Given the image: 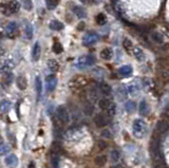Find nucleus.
I'll return each instance as SVG.
<instances>
[{
    "mask_svg": "<svg viewBox=\"0 0 169 168\" xmlns=\"http://www.w3.org/2000/svg\"><path fill=\"white\" fill-rule=\"evenodd\" d=\"M147 132V125L143 119H135L133 123V133L136 138H143Z\"/></svg>",
    "mask_w": 169,
    "mask_h": 168,
    "instance_id": "1",
    "label": "nucleus"
},
{
    "mask_svg": "<svg viewBox=\"0 0 169 168\" xmlns=\"http://www.w3.org/2000/svg\"><path fill=\"white\" fill-rule=\"evenodd\" d=\"M56 116H57V119L63 125L68 124L69 121H70V115H69L68 110L63 106H59L56 109Z\"/></svg>",
    "mask_w": 169,
    "mask_h": 168,
    "instance_id": "2",
    "label": "nucleus"
},
{
    "mask_svg": "<svg viewBox=\"0 0 169 168\" xmlns=\"http://www.w3.org/2000/svg\"><path fill=\"white\" fill-rule=\"evenodd\" d=\"M95 62V58L92 55H86V56H82L78 58L76 61V67L78 69H85L86 67L92 66Z\"/></svg>",
    "mask_w": 169,
    "mask_h": 168,
    "instance_id": "3",
    "label": "nucleus"
},
{
    "mask_svg": "<svg viewBox=\"0 0 169 168\" xmlns=\"http://www.w3.org/2000/svg\"><path fill=\"white\" fill-rule=\"evenodd\" d=\"M99 39V36L96 33H87L84 37H83V42L85 45H92L96 44Z\"/></svg>",
    "mask_w": 169,
    "mask_h": 168,
    "instance_id": "4",
    "label": "nucleus"
},
{
    "mask_svg": "<svg viewBox=\"0 0 169 168\" xmlns=\"http://www.w3.org/2000/svg\"><path fill=\"white\" fill-rule=\"evenodd\" d=\"M94 123L97 127H105L108 124V119L104 114H97L94 117Z\"/></svg>",
    "mask_w": 169,
    "mask_h": 168,
    "instance_id": "5",
    "label": "nucleus"
},
{
    "mask_svg": "<svg viewBox=\"0 0 169 168\" xmlns=\"http://www.w3.org/2000/svg\"><path fill=\"white\" fill-rule=\"evenodd\" d=\"M46 83H47V89H48V91L52 92V91L55 89L56 85H57V80H56V77L54 75H49L47 77V80H46Z\"/></svg>",
    "mask_w": 169,
    "mask_h": 168,
    "instance_id": "6",
    "label": "nucleus"
},
{
    "mask_svg": "<svg viewBox=\"0 0 169 168\" xmlns=\"http://www.w3.org/2000/svg\"><path fill=\"white\" fill-rule=\"evenodd\" d=\"M6 166L10 168H16L18 165V159L15 154H10L6 159Z\"/></svg>",
    "mask_w": 169,
    "mask_h": 168,
    "instance_id": "7",
    "label": "nucleus"
},
{
    "mask_svg": "<svg viewBox=\"0 0 169 168\" xmlns=\"http://www.w3.org/2000/svg\"><path fill=\"white\" fill-rule=\"evenodd\" d=\"M17 28H18L17 23L14 22V21L9 23L8 27H6V34H8L9 37H14V35L17 32Z\"/></svg>",
    "mask_w": 169,
    "mask_h": 168,
    "instance_id": "8",
    "label": "nucleus"
},
{
    "mask_svg": "<svg viewBox=\"0 0 169 168\" xmlns=\"http://www.w3.org/2000/svg\"><path fill=\"white\" fill-rule=\"evenodd\" d=\"M40 54H41V48H40V45L36 42L34 45V48H33V52H32V58L34 61H39L40 58Z\"/></svg>",
    "mask_w": 169,
    "mask_h": 168,
    "instance_id": "9",
    "label": "nucleus"
},
{
    "mask_svg": "<svg viewBox=\"0 0 169 168\" xmlns=\"http://www.w3.org/2000/svg\"><path fill=\"white\" fill-rule=\"evenodd\" d=\"M133 55H134L135 58H136L139 61H145V58H146V56H145L144 51H143V50L141 49V48H139V47L133 48Z\"/></svg>",
    "mask_w": 169,
    "mask_h": 168,
    "instance_id": "10",
    "label": "nucleus"
},
{
    "mask_svg": "<svg viewBox=\"0 0 169 168\" xmlns=\"http://www.w3.org/2000/svg\"><path fill=\"white\" fill-rule=\"evenodd\" d=\"M35 89H36L37 97L39 100L42 93V80L40 78V76H36V78H35Z\"/></svg>",
    "mask_w": 169,
    "mask_h": 168,
    "instance_id": "11",
    "label": "nucleus"
},
{
    "mask_svg": "<svg viewBox=\"0 0 169 168\" xmlns=\"http://www.w3.org/2000/svg\"><path fill=\"white\" fill-rule=\"evenodd\" d=\"M73 12H74V14L77 16L78 18H86L87 17V12H86V10L83 8V6H74Z\"/></svg>",
    "mask_w": 169,
    "mask_h": 168,
    "instance_id": "12",
    "label": "nucleus"
},
{
    "mask_svg": "<svg viewBox=\"0 0 169 168\" xmlns=\"http://www.w3.org/2000/svg\"><path fill=\"white\" fill-rule=\"evenodd\" d=\"M118 72H120V74L122 76H124V77H128V76H130L132 74V68L130 66H123L120 68V70H118Z\"/></svg>",
    "mask_w": 169,
    "mask_h": 168,
    "instance_id": "13",
    "label": "nucleus"
},
{
    "mask_svg": "<svg viewBox=\"0 0 169 168\" xmlns=\"http://www.w3.org/2000/svg\"><path fill=\"white\" fill-rule=\"evenodd\" d=\"M112 56H113V52L110 48H106V49H104L103 51L101 52V57L103 59H105V61H110V59L112 58Z\"/></svg>",
    "mask_w": 169,
    "mask_h": 168,
    "instance_id": "14",
    "label": "nucleus"
},
{
    "mask_svg": "<svg viewBox=\"0 0 169 168\" xmlns=\"http://www.w3.org/2000/svg\"><path fill=\"white\" fill-rule=\"evenodd\" d=\"M111 105H112V103L108 98H102V100H98V106L102 110H106L107 111L111 107Z\"/></svg>",
    "mask_w": 169,
    "mask_h": 168,
    "instance_id": "15",
    "label": "nucleus"
},
{
    "mask_svg": "<svg viewBox=\"0 0 169 168\" xmlns=\"http://www.w3.org/2000/svg\"><path fill=\"white\" fill-rule=\"evenodd\" d=\"M88 97H89V102L90 103H95L97 100H98V94H97V90L95 88L92 87L89 90V94H88Z\"/></svg>",
    "mask_w": 169,
    "mask_h": 168,
    "instance_id": "16",
    "label": "nucleus"
},
{
    "mask_svg": "<svg viewBox=\"0 0 169 168\" xmlns=\"http://www.w3.org/2000/svg\"><path fill=\"white\" fill-rule=\"evenodd\" d=\"M168 130V124L166 121H160L156 124V131L160 133H164Z\"/></svg>",
    "mask_w": 169,
    "mask_h": 168,
    "instance_id": "17",
    "label": "nucleus"
},
{
    "mask_svg": "<svg viewBox=\"0 0 169 168\" xmlns=\"http://www.w3.org/2000/svg\"><path fill=\"white\" fill-rule=\"evenodd\" d=\"M93 111H94V107H93V104L90 103L89 100L85 103L84 105V112L86 115H92L93 114Z\"/></svg>",
    "mask_w": 169,
    "mask_h": 168,
    "instance_id": "18",
    "label": "nucleus"
},
{
    "mask_svg": "<svg viewBox=\"0 0 169 168\" xmlns=\"http://www.w3.org/2000/svg\"><path fill=\"white\" fill-rule=\"evenodd\" d=\"M99 89H101V92L105 95H110L111 92H112L111 87L106 83H102L101 85H99Z\"/></svg>",
    "mask_w": 169,
    "mask_h": 168,
    "instance_id": "19",
    "label": "nucleus"
},
{
    "mask_svg": "<svg viewBox=\"0 0 169 168\" xmlns=\"http://www.w3.org/2000/svg\"><path fill=\"white\" fill-rule=\"evenodd\" d=\"M8 4H9V8H10V10H11L12 14L17 13V12L19 11V9H20V6H19V3L16 1V0H11Z\"/></svg>",
    "mask_w": 169,
    "mask_h": 168,
    "instance_id": "20",
    "label": "nucleus"
},
{
    "mask_svg": "<svg viewBox=\"0 0 169 168\" xmlns=\"http://www.w3.org/2000/svg\"><path fill=\"white\" fill-rule=\"evenodd\" d=\"M50 29L54 31H60L63 29V25L58 20H53L50 22Z\"/></svg>",
    "mask_w": 169,
    "mask_h": 168,
    "instance_id": "21",
    "label": "nucleus"
},
{
    "mask_svg": "<svg viewBox=\"0 0 169 168\" xmlns=\"http://www.w3.org/2000/svg\"><path fill=\"white\" fill-rule=\"evenodd\" d=\"M107 162V157L106 155H97L96 158H95V165L98 167H103L105 164H106Z\"/></svg>",
    "mask_w": 169,
    "mask_h": 168,
    "instance_id": "22",
    "label": "nucleus"
},
{
    "mask_svg": "<svg viewBox=\"0 0 169 168\" xmlns=\"http://www.w3.org/2000/svg\"><path fill=\"white\" fill-rule=\"evenodd\" d=\"M28 86L27 80H25V76H19L17 78V87L20 89V90H25Z\"/></svg>",
    "mask_w": 169,
    "mask_h": 168,
    "instance_id": "23",
    "label": "nucleus"
},
{
    "mask_svg": "<svg viewBox=\"0 0 169 168\" xmlns=\"http://www.w3.org/2000/svg\"><path fill=\"white\" fill-rule=\"evenodd\" d=\"M48 67H49V69L52 72H56L58 71L59 69V64L55 59H50V61H48Z\"/></svg>",
    "mask_w": 169,
    "mask_h": 168,
    "instance_id": "24",
    "label": "nucleus"
},
{
    "mask_svg": "<svg viewBox=\"0 0 169 168\" xmlns=\"http://www.w3.org/2000/svg\"><path fill=\"white\" fill-rule=\"evenodd\" d=\"M11 108V103L6 100H3L0 102V111L1 112H8Z\"/></svg>",
    "mask_w": 169,
    "mask_h": 168,
    "instance_id": "25",
    "label": "nucleus"
},
{
    "mask_svg": "<svg viewBox=\"0 0 169 168\" xmlns=\"http://www.w3.org/2000/svg\"><path fill=\"white\" fill-rule=\"evenodd\" d=\"M148 106H147V103L146 100H142L141 104H140V114L143 115V116H145V115H147L148 113Z\"/></svg>",
    "mask_w": 169,
    "mask_h": 168,
    "instance_id": "26",
    "label": "nucleus"
},
{
    "mask_svg": "<svg viewBox=\"0 0 169 168\" xmlns=\"http://www.w3.org/2000/svg\"><path fill=\"white\" fill-rule=\"evenodd\" d=\"M25 37L28 39H31L33 37V27L31 23H27L25 27Z\"/></svg>",
    "mask_w": 169,
    "mask_h": 168,
    "instance_id": "27",
    "label": "nucleus"
},
{
    "mask_svg": "<svg viewBox=\"0 0 169 168\" xmlns=\"http://www.w3.org/2000/svg\"><path fill=\"white\" fill-rule=\"evenodd\" d=\"M123 47H124V49H125L126 51L130 53V51H131V50L133 49V45H132L131 40L128 39V38H125V39H124V41H123Z\"/></svg>",
    "mask_w": 169,
    "mask_h": 168,
    "instance_id": "28",
    "label": "nucleus"
},
{
    "mask_svg": "<svg viewBox=\"0 0 169 168\" xmlns=\"http://www.w3.org/2000/svg\"><path fill=\"white\" fill-rule=\"evenodd\" d=\"M121 159V153L118 150H112L111 151V160L113 163H117Z\"/></svg>",
    "mask_w": 169,
    "mask_h": 168,
    "instance_id": "29",
    "label": "nucleus"
},
{
    "mask_svg": "<svg viewBox=\"0 0 169 168\" xmlns=\"http://www.w3.org/2000/svg\"><path fill=\"white\" fill-rule=\"evenodd\" d=\"M58 0H46V4L47 8L49 10H54L58 6Z\"/></svg>",
    "mask_w": 169,
    "mask_h": 168,
    "instance_id": "30",
    "label": "nucleus"
},
{
    "mask_svg": "<svg viewBox=\"0 0 169 168\" xmlns=\"http://www.w3.org/2000/svg\"><path fill=\"white\" fill-rule=\"evenodd\" d=\"M125 108H126V110H127V112H129V113H132V112L135 110V103L132 102V100H129V102L126 103Z\"/></svg>",
    "mask_w": 169,
    "mask_h": 168,
    "instance_id": "31",
    "label": "nucleus"
},
{
    "mask_svg": "<svg viewBox=\"0 0 169 168\" xmlns=\"http://www.w3.org/2000/svg\"><path fill=\"white\" fill-rule=\"evenodd\" d=\"M51 163H52V166H53L54 168H58V165H59V154H54V153H52Z\"/></svg>",
    "mask_w": 169,
    "mask_h": 168,
    "instance_id": "32",
    "label": "nucleus"
},
{
    "mask_svg": "<svg viewBox=\"0 0 169 168\" xmlns=\"http://www.w3.org/2000/svg\"><path fill=\"white\" fill-rule=\"evenodd\" d=\"M106 21H107V18H106V16H105L103 13L98 14V15L96 16V22H97V25H104L105 23H106Z\"/></svg>",
    "mask_w": 169,
    "mask_h": 168,
    "instance_id": "33",
    "label": "nucleus"
},
{
    "mask_svg": "<svg viewBox=\"0 0 169 168\" xmlns=\"http://www.w3.org/2000/svg\"><path fill=\"white\" fill-rule=\"evenodd\" d=\"M151 37H152V39H153L156 42H158V44H162V42H163V36H162L160 33L153 32L151 34Z\"/></svg>",
    "mask_w": 169,
    "mask_h": 168,
    "instance_id": "34",
    "label": "nucleus"
},
{
    "mask_svg": "<svg viewBox=\"0 0 169 168\" xmlns=\"http://www.w3.org/2000/svg\"><path fill=\"white\" fill-rule=\"evenodd\" d=\"M0 8H1V12L4 14V15L9 16V15H11V14H12V12H11V10H10V8H9V4L8 3H2L1 6H0Z\"/></svg>",
    "mask_w": 169,
    "mask_h": 168,
    "instance_id": "35",
    "label": "nucleus"
},
{
    "mask_svg": "<svg viewBox=\"0 0 169 168\" xmlns=\"http://www.w3.org/2000/svg\"><path fill=\"white\" fill-rule=\"evenodd\" d=\"M53 51H54V53H56V54H60L61 52L63 51V45H61V44L55 42V44L53 45Z\"/></svg>",
    "mask_w": 169,
    "mask_h": 168,
    "instance_id": "36",
    "label": "nucleus"
},
{
    "mask_svg": "<svg viewBox=\"0 0 169 168\" xmlns=\"http://www.w3.org/2000/svg\"><path fill=\"white\" fill-rule=\"evenodd\" d=\"M139 89H140V86H137L136 83H131L129 86H128L127 90H128V92H130V93H134V92H136Z\"/></svg>",
    "mask_w": 169,
    "mask_h": 168,
    "instance_id": "37",
    "label": "nucleus"
},
{
    "mask_svg": "<svg viewBox=\"0 0 169 168\" xmlns=\"http://www.w3.org/2000/svg\"><path fill=\"white\" fill-rule=\"evenodd\" d=\"M22 6L27 11H31L33 8V3L32 0H22Z\"/></svg>",
    "mask_w": 169,
    "mask_h": 168,
    "instance_id": "38",
    "label": "nucleus"
},
{
    "mask_svg": "<svg viewBox=\"0 0 169 168\" xmlns=\"http://www.w3.org/2000/svg\"><path fill=\"white\" fill-rule=\"evenodd\" d=\"M10 151V148L8 145H6L4 143H0V154H6V153H8Z\"/></svg>",
    "mask_w": 169,
    "mask_h": 168,
    "instance_id": "39",
    "label": "nucleus"
},
{
    "mask_svg": "<svg viewBox=\"0 0 169 168\" xmlns=\"http://www.w3.org/2000/svg\"><path fill=\"white\" fill-rule=\"evenodd\" d=\"M4 81H6V85H10V84L13 81V74L6 73V78H4Z\"/></svg>",
    "mask_w": 169,
    "mask_h": 168,
    "instance_id": "40",
    "label": "nucleus"
},
{
    "mask_svg": "<svg viewBox=\"0 0 169 168\" xmlns=\"http://www.w3.org/2000/svg\"><path fill=\"white\" fill-rule=\"evenodd\" d=\"M107 113H108L109 116H113V115L115 114V106H114V105H111V107L107 110Z\"/></svg>",
    "mask_w": 169,
    "mask_h": 168,
    "instance_id": "41",
    "label": "nucleus"
},
{
    "mask_svg": "<svg viewBox=\"0 0 169 168\" xmlns=\"http://www.w3.org/2000/svg\"><path fill=\"white\" fill-rule=\"evenodd\" d=\"M102 136H104V138H107V139H109V138H111V133H110V131L108 130V129H105V130L102 132Z\"/></svg>",
    "mask_w": 169,
    "mask_h": 168,
    "instance_id": "42",
    "label": "nucleus"
},
{
    "mask_svg": "<svg viewBox=\"0 0 169 168\" xmlns=\"http://www.w3.org/2000/svg\"><path fill=\"white\" fill-rule=\"evenodd\" d=\"M98 147L101 148V149H105V148H107V143L104 141H99L98 142Z\"/></svg>",
    "mask_w": 169,
    "mask_h": 168,
    "instance_id": "43",
    "label": "nucleus"
},
{
    "mask_svg": "<svg viewBox=\"0 0 169 168\" xmlns=\"http://www.w3.org/2000/svg\"><path fill=\"white\" fill-rule=\"evenodd\" d=\"M153 168H166V167L164 166L163 164H161V163H158V164L154 165V167H153Z\"/></svg>",
    "mask_w": 169,
    "mask_h": 168,
    "instance_id": "44",
    "label": "nucleus"
},
{
    "mask_svg": "<svg viewBox=\"0 0 169 168\" xmlns=\"http://www.w3.org/2000/svg\"><path fill=\"white\" fill-rule=\"evenodd\" d=\"M164 116H165L166 119H167L168 121H169V109H167L165 112H164Z\"/></svg>",
    "mask_w": 169,
    "mask_h": 168,
    "instance_id": "45",
    "label": "nucleus"
},
{
    "mask_svg": "<svg viewBox=\"0 0 169 168\" xmlns=\"http://www.w3.org/2000/svg\"><path fill=\"white\" fill-rule=\"evenodd\" d=\"M84 28H85V23L84 22H80L79 25H78V27H77L78 30H83Z\"/></svg>",
    "mask_w": 169,
    "mask_h": 168,
    "instance_id": "46",
    "label": "nucleus"
},
{
    "mask_svg": "<svg viewBox=\"0 0 169 168\" xmlns=\"http://www.w3.org/2000/svg\"><path fill=\"white\" fill-rule=\"evenodd\" d=\"M28 168H36V167H35V163L34 162H31L30 164H29Z\"/></svg>",
    "mask_w": 169,
    "mask_h": 168,
    "instance_id": "47",
    "label": "nucleus"
},
{
    "mask_svg": "<svg viewBox=\"0 0 169 168\" xmlns=\"http://www.w3.org/2000/svg\"><path fill=\"white\" fill-rule=\"evenodd\" d=\"M80 1H82L83 3H91V2H93L92 0H80Z\"/></svg>",
    "mask_w": 169,
    "mask_h": 168,
    "instance_id": "48",
    "label": "nucleus"
},
{
    "mask_svg": "<svg viewBox=\"0 0 169 168\" xmlns=\"http://www.w3.org/2000/svg\"><path fill=\"white\" fill-rule=\"evenodd\" d=\"M113 168H125V167H123V166H120V165H117V166H115V167H113Z\"/></svg>",
    "mask_w": 169,
    "mask_h": 168,
    "instance_id": "49",
    "label": "nucleus"
},
{
    "mask_svg": "<svg viewBox=\"0 0 169 168\" xmlns=\"http://www.w3.org/2000/svg\"><path fill=\"white\" fill-rule=\"evenodd\" d=\"M1 38H2V33L0 32V39H1Z\"/></svg>",
    "mask_w": 169,
    "mask_h": 168,
    "instance_id": "50",
    "label": "nucleus"
}]
</instances>
